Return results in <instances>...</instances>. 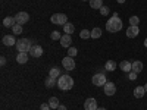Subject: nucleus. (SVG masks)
Instances as JSON below:
<instances>
[{
  "label": "nucleus",
  "instance_id": "f3484780",
  "mask_svg": "<svg viewBox=\"0 0 147 110\" xmlns=\"http://www.w3.org/2000/svg\"><path fill=\"white\" fill-rule=\"evenodd\" d=\"M116 68H118V65H116L115 60H107L106 65H105V69H106L107 72H113Z\"/></svg>",
  "mask_w": 147,
  "mask_h": 110
},
{
  "label": "nucleus",
  "instance_id": "1a4fd4ad",
  "mask_svg": "<svg viewBox=\"0 0 147 110\" xmlns=\"http://www.w3.org/2000/svg\"><path fill=\"white\" fill-rule=\"evenodd\" d=\"M84 109L85 110H97L99 109V106H97V101H96V99H87L84 101Z\"/></svg>",
  "mask_w": 147,
  "mask_h": 110
},
{
  "label": "nucleus",
  "instance_id": "c756f323",
  "mask_svg": "<svg viewBox=\"0 0 147 110\" xmlns=\"http://www.w3.org/2000/svg\"><path fill=\"white\" fill-rule=\"evenodd\" d=\"M77 53H78V50H77L75 47H69V48H68V56H69V57H75Z\"/></svg>",
  "mask_w": 147,
  "mask_h": 110
},
{
  "label": "nucleus",
  "instance_id": "393cba45",
  "mask_svg": "<svg viewBox=\"0 0 147 110\" xmlns=\"http://www.w3.org/2000/svg\"><path fill=\"white\" fill-rule=\"evenodd\" d=\"M102 30L100 28H94V30H91V38H100L102 37Z\"/></svg>",
  "mask_w": 147,
  "mask_h": 110
},
{
  "label": "nucleus",
  "instance_id": "b1692460",
  "mask_svg": "<svg viewBox=\"0 0 147 110\" xmlns=\"http://www.w3.org/2000/svg\"><path fill=\"white\" fill-rule=\"evenodd\" d=\"M49 106H50V109H57L60 104H59V100L57 97H52L50 100H49Z\"/></svg>",
  "mask_w": 147,
  "mask_h": 110
},
{
  "label": "nucleus",
  "instance_id": "5701e85b",
  "mask_svg": "<svg viewBox=\"0 0 147 110\" xmlns=\"http://www.w3.org/2000/svg\"><path fill=\"white\" fill-rule=\"evenodd\" d=\"M74 30H75V27H74L71 22H66L65 25H63V32H66V34H69V35L74 32Z\"/></svg>",
  "mask_w": 147,
  "mask_h": 110
},
{
  "label": "nucleus",
  "instance_id": "0eeeda50",
  "mask_svg": "<svg viewBox=\"0 0 147 110\" xmlns=\"http://www.w3.org/2000/svg\"><path fill=\"white\" fill-rule=\"evenodd\" d=\"M62 66L66 70H74L75 69V60H74V57H69V56L63 57L62 59Z\"/></svg>",
  "mask_w": 147,
  "mask_h": 110
},
{
  "label": "nucleus",
  "instance_id": "7c9ffc66",
  "mask_svg": "<svg viewBox=\"0 0 147 110\" xmlns=\"http://www.w3.org/2000/svg\"><path fill=\"white\" fill-rule=\"evenodd\" d=\"M100 13H102L103 16H106V15H109V13H110V9H109L107 6H102V9H100Z\"/></svg>",
  "mask_w": 147,
  "mask_h": 110
},
{
  "label": "nucleus",
  "instance_id": "f257e3e1",
  "mask_svg": "<svg viewBox=\"0 0 147 110\" xmlns=\"http://www.w3.org/2000/svg\"><path fill=\"white\" fill-rule=\"evenodd\" d=\"M122 27H124L122 21L119 19V16H115V15H112V18L106 22V31L107 32H118L122 30Z\"/></svg>",
  "mask_w": 147,
  "mask_h": 110
},
{
  "label": "nucleus",
  "instance_id": "58836bf2",
  "mask_svg": "<svg viewBox=\"0 0 147 110\" xmlns=\"http://www.w3.org/2000/svg\"><path fill=\"white\" fill-rule=\"evenodd\" d=\"M144 90H146V93H147V84L144 85Z\"/></svg>",
  "mask_w": 147,
  "mask_h": 110
},
{
  "label": "nucleus",
  "instance_id": "e433bc0d",
  "mask_svg": "<svg viewBox=\"0 0 147 110\" xmlns=\"http://www.w3.org/2000/svg\"><path fill=\"white\" fill-rule=\"evenodd\" d=\"M97 110H106L105 107H99V109H97Z\"/></svg>",
  "mask_w": 147,
  "mask_h": 110
},
{
  "label": "nucleus",
  "instance_id": "dca6fc26",
  "mask_svg": "<svg viewBox=\"0 0 147 110\" xmlns=\"http://www.w3.org/2000/svg\"><path fill=\"white\" fill-rule=\"evenodd\" d=\"M15 23H16V21H15V18H12V16H6L3 19V27H6V28H12Z\"/></svg>",
  "mask_w": 147,
  "mask_h": 110
},
{
  "label": "nucleus",
  "instance_id": "a878e982",
  "mask_svg": "<svg viewBox=\"0 0 147 110\" xmlns=\"http://www.w3.org/2000/svg\"><path fill=\"white\" fill-rule=\"evenodd\" d=\"M80 37L82 40H87V38H91V31H88V30H82L81 32H80Z\"/></svg>",
  "mask_w": 147,
  "mask_h": 110
},
{
  "label": "nucleus",
  "instance_id": "6ab92c4d",
  "mask_svg": "<svg viewBox=\"0 0 147 110\" xmlns=\"http://www.w3.org/2000/svg\"><path fill=\"white\" fill-rule=\"evenodd\" d=\"M146 94V90H144V87H136L134 88V97H136V99H141V97Z\"/></svg>",
  "mask_w": 147,
  "mask_h": 110
},
{
  "label": "nucleus",
  "instance_id": "72a5a7b5",
  "mask_svg": "<svg viewBox=\"0 0 147 110\" xmlns=\"http://www.w3.org/2000/svg\"><path fill=\"white\" fill-rule=\"evenodd\" d=\"M0 65H2V66H5V65H6V57H5V56L0 57Z\"/></svg>",
  "mask_w": 147,
  "mask_h": 110
},
{
  "label": "nucleus",
  "instance_id": "f8f14e48",
  "mask_svg": "<svg viewBox=\"0 0 147 110\" xmlns=\"http://www.w3.org/2000/svg\"><path fill=\"white\" fill-rule=\"evenodd\" d=\"M2 43H3L5 46H7V47H10V46H16V40H15V37H13V35H5L3 38H2Z\"/></svg>",
  "mask_w": 147,
  "mask_h": 110
},
{
  "label": "nucleus",
  "instance_id": "39448f33",
  "mask_svg": "<svg viewBox=\"0 0 147 110\" xmlns=\"http://www.w3.org/2000/svg\"><path fill=\"white\" fill-rule=\"evenodd\" d=\"M50 21H52L53 23H56V25H62V27H63L65 23L68 22V18H66L65 13H55V15H52Z\"/></svg>",
  "mask_w": 147,
  "mask_h": 110
},
{
  "label": "nucleus",
  "instance_id": "7ed1b4c3",
  "mask_svg": "<svg viewBox=\"0 0 147 110\" xmlns=\"http://www.w3.org/2000/svg\"><path fill=\"white\" fill-rule=\"evenodd\" d=\"M15 47L18 48V52H19V53H21V52H24V53H30L31 47H32V43H31L28 38H21V40L16 41V46H15Z\"/></svg>",
  "mask_w": 147,
  "mask_h": 110
},
{
  "label": "nucleus",
  "instance_id": "c9c22d12",
  "mask_svg": "<svg viewBox=\"0 0 147 110\" xmlns=\"http://www.w3.org/2000/svg\"><path fill=\"white\" fill-rule=\"evenodd\" d=\"M116 2H118V3H121V5H122V3H125V0H116Z\"/></svg>",
  "mask_w": 147,
  "mask_h": 110
},
{
  "label": "nucleus",
  "instance_id": "f704fd0d",
  "mask_svg": "<svg viewBox=\"0 0 147 110\" xmlns=\"http://www.w3.org/2000/svg\"><path fill=\"white\" fill-rule=\"evenodd\" d=\"M57 110H66V107H65V106H59Z\"/></svg>",
  "mask_w": 147,
  "mask_h": 110
},
{
  "label": "nucleus",
  "instance_id": "4c0bfd02",
  "mask_svg": "<svg viewBox=\"0 0 147 110\" xmlns=\"http://www.w3.org/2000/svg\"><path fill=\"white\" fill-rule=\"evenodd\" d=\"M144 46H146V47H147V38H146V40H144Z\"/></svg>",
  "mask_w": 147,
  "mask_h": 110
},
{
  "label": "nucleus",
  "instance_id": "cd10ccee",
  "mask_svg": "<svg viewBox=\"0 0 147 110\" xmlns=\"http://www.w3.org/2000/svg\"><path fill=\"white\" fill-rule=\"evenodd\" d=\"M138 23H140V18H138V16H131V18H129V25L138 27Z\"/></svg>",
  "mask_w": 147,
  "mask_h": 110
},
{
  "label": "nucleus",
  "instance_id": "4be33fe9",
  "mask_svg": "<svg viewBox=\"0 0 147 110\" xmlns=\"http://www.w3.org/2000/svg\"><path fill=\"white\" fill-rule=\"evenodd\" d=\"M49 76H52V78L57 79V78L60 76V70H59V68H52L50 70H49Z\"/></svg>",
  "mask_w": 147,
  "mask_h": 110
},
{
  "label": "nucleus",
  "instance_id": "c85d7f7f",
  "mask_svg": "<svg viewBox=\"0 0 147 110\" xmlns=\"http://www.w3.org/2000/svg\"><path fill=\"white\" fill-rule=\"evenodd\" d=\"M50 38H52V40H55V41H56V40H59V41H60L62 35H60V32H59V31H52V32H50Z\"/></svg>",
  "mask_w": 147,
  "mask_h": 110
},
{
  "label": "nucleus",
  "instance_id": "423d86ee",
  "mask_svg": "<svg viewBox=\"0 0 147 110\" xmlns=\"http://www.w3.org/2000/svg\"><path fill=\"white\" fill-rule=\"evenodd\" d=\"M13 18H15L16 23H19V25H24V23H27L30 21V15L27 13V12H18Z\"/></svg>",
  "mask_w": 147,
  "mask_h": 110
},
{
  "label": "nucleus",
  "instance_id": "ddd939ff",
  "mask_svg": "<svg viewBox=\"0 0 147 110\" xmlns=\"http://www.w3.org/2000/svg\"><path fill=\"white\" fill-rule=\"evenodd\" d=\"M119 68H121V70H124V72L129 73V72L132 70V63L128 62V60H122V62L119 63Z\"/></svg>",
  "mask_w": 147,
  "mask_h": 110
},
{
  "label": "nucleus",
  "instance_id": "473e14b6",
  "mask_svg": "<svg viewBox=\"0 0 147 110\" xmlns=\"http://www.w3.org/2000/svg\"><path fill=\"white\" fill-rule=\"evenodd\" d=\"M40 110H50V106H49V103H43L40 106Z\"/></svg>",
  "mask_w": 147,
  "mask_h": 110
},
{
  "label": "nucleus",
  "instance_id": "2eb2a0df",
  "mask_svg": "<svg viewBox=\"0 0 147 110\" xmlns=\"http://www.w3.org/2000/svg\"><path fill=\"white\" fill-rule=\"evenodd\" d=\"M28 57H30V53H24V52H21V53H18V56H16V62L21 63V65H24V63H27V62H28Z\"/></svg>",
  "mask_w": 147,
  "mask_h": 110
},
{
  "label": "nucleus",
  "instance_id": "20e7f679",
  "mask_svg": "<svg viewBox=\"0 0 147 110\" xmlns=\"http://www.w3.org/2000/svg\"><path fill=\"white\" fill-rule=\"evenodd\" d=\"M93 85H96V87H105V84L107 82V78L105 75V72H100V73H96V75L93 76L91 79Z\"/></svg>",
  "mask_w": 147,
  "mask_h": 110
},
{
  "label": "nucleus",
  "instance_id": "4468645a",
  "mask_svg": "<svg viewBox=\"0 0 147 110\" xmlns=\"http://www.w3.org/2000/svg\"><path fill=\"white\" fill-rule=\"evenodd\" d=\"M71 44H72V38H71V35H69V34L62 35V38H60V46L65 47V48H68Z\"/></svg>",
  "mask_w": 147,
  "mask_h": 110
},
{
  "label": "nucleus",
  "instance_id": "aec40b11",
  "mask_svg": "<svg viewBox=\"0 0 147 110\" xmlns=\"http://www.w3.org/2000/svg\"><path fill=\"white\" fill-rule=\"evenodd\" d=\"M56 84H57V82H56V79H55V78H52V76H47V78L44 79V85H46L47 88H53Z\"/></svg>",
  "mask_w": 147,
  "mask_h": 110
},
{
  "label": "nucleus",
  "instance_id": "9d476101",
  "mask_svg": "<svg viewBox=\"0 0 147 110\" xmlns=\"http://www.w3.org/2000/svg\"><path fill=\"white\" fill-rule=\"evenodd\" d=\"M30 56H32V57H40V56H43V47L38 46V44H34V46L31 47V50H30Z\"/></svg>",
  "mask_w": 147,
  "mask_h": 110
},
{
  "label": "nucleus",
  "instance_id": "f03ea898",
  "mask_svg": "<svg viewBox=\"0 0 147 110\" xmlns=\"http://www.w3.org/2000/svg\"><path fill=\"white\" fill-rule=\"evenodd\" d=\"M57 87L62 91H69L74 87V79L69 75H60L57 78Z\"/></svg>",
  "mask_w": 147,
  "mask_h": 110
},
{
  "label": "nucleus",
  "instance_id": "412c9836",
  "mask_svg": "<svg viewBox=\"0 0 147 110\" xmlns=\"http://www.w3.org/2000/svg\"><path fill=\"white\" fill-rule=\"evenodd\" d=\"M90 6H91V9H102V6H103V0H90Z\"/></svg>",
  "mask_w": 147,
  "mask_h": 110
},
{
  "label": "nucleus",
  "instance_id": "6e6552de",
  "mask_svg": "<svg viewBox=\"0 0 147 110\" xmlns=\"http://www.w3.org/2000/svg\"><path fill=\"white\" fill-rule=\"evenodd\" d=\"M103 91L106 95H113L116 93V87H115V82H106L105 84V87H103Z\"/></svg>",
  "mask_w": 147,
  "mask_h": 110
},
{
  "label": "nucleus",
  "instance_id": "bb28decb",
  "mask_svg": "<svg viewBox=\"0 0 147 110\" xmlns=\"http://www.w3.org/2000/svg\"><path fill=\"white\" fill-rule=\"evenodd\" d=\"M12 32H13L15 35L22 34V25H19V23H15V25L12 27Z\"/></svg>",
  "mask_w": 147,
  "mask_h": 110
},
{
  "label": "nucleus",
  "instance_id": "2f4dec72",
  "mask_svg": "<svg viewBox=\"0 0 147 110\" xmlns=\"http://www.w3.org/2000/svg\"><path fill=\"white\" fill-rule=\"evenodd\" d=\"M137 76H138V73L132 72V70H131V72L128 73V78H129V81H136V79H137Z\"/></svg>",
  "mask_w": 147,
  "mask_h": 110
},
{
  "label": "nucleus",
  "instance_id": "ea45409f",
  "mask_svg": "<svg viewBox=\"0 0 147 110\" xmlns=\"http://www.w3.org/2000/svg\"><path fill=\"white\" fill-rule=\"evenodd\" d=\"M84 2H90V0H84Z\"/></svg>",
  "mask_w": 147,
  "mask_h": 110
},
{
  "label": "nucleus",
  "instance_id": "a211bd4d",
  "mask_svg": "<svg viewBox=\"0 0 147 110\" xmlns=\"http://www.w3.org/2000/svg\"><path fill=\"white\" fill-rule=\"evenodd\" d=\"M141 70H143V62H141V60H136V62H132V72L140 73Z\"/></svg>",
  "mask_w": 147,
  "mask_h": 110
},
{
  "label": "nucleus",
  "instance_id": "9b49d317",
  "mask_svg": "<svg viewBox=\"0 0 147 110\" xmlns=\"http://www.w3.org/2000/svg\"><path fill=\"white\" fill-rule=\"evenodd\" d=\"M138 34H140V28L138 27L129 25L127 28V37H128V38H136V37H138Z\"/></svg>",
  "mask_w": 147,
  "mask_h": 110
}]
</instances>
